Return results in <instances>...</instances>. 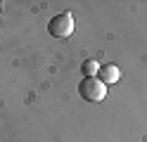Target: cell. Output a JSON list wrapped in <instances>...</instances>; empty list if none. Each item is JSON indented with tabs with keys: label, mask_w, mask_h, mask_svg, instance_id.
I'll return each mask as SVG.
<instances>
[{
	"label": "cell",
	"mask_w": 147,
	"mask_h": 142,
	"mask_svg": "<svg viewBox=\"0 0 147 142\" xmlns=\"http://www.w3.org/2000/svg\"><path fill=\"white\" fill-rule=\"evenodd\" d=\"M78 95L83 97L86 102H102L107 97V85L93 76V78H83L78 83Z\"/></svg>",
	"instance_id": "6da1fadb"
},
{
	"label": "cell",
	"mask_w": 147,
	"mask_h": 142,
	"mask_svg": "<svg viewBox=\"0 0 147 142\" xmlns=\"http://www.w3.org/2000/svg\"><path fill=\"white\" fill-rule=\"evenodd\" d=\"M48 31L55 38H69L74 33V17L69 12H62V14H55L48 24Z\"/></svg>",
	"instance_id": "7a4b0ae2"
},
{
	"label": "cell",
	"mask_w": 147,
	"mask_h": 142,
	"mask_svg": "<svg viewBox=\"0 0 147 142\" xmlns=\"http://www.w3.org/2000/svg\"><path fill=\"white\" fill-rule=\"evenodd\" d=\"M97 78L105 85H109V83H116L121 78V71H119V66H114V64H102L100 71H97Z\"/></svg>",
	"instance_id": "3957f363"
},
{
	"label": "cell",
	"mask_w": 147,
	"mask_h": 142,
	"mask_svg": "<svg viewBox=\"0 0 147 142\" xmlns=\"http://www.w3.org/2000/svg\"><path fill=\"white\" fill-rule=\"evenodd\" d=\"M81 69H83V76H86V78H93V76H97V71H100V64H97L95 59H86Z\"/></svg>",
	"instance_id": "277c9868"
}]
</instances>
